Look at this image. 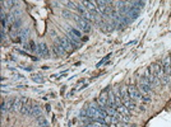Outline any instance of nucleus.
<instances>
[{"mask_svg": "<svg viewBox=\"0 0 171 127\" xmlns=\"http://www.w3.org/2000/svg\"><path fill=\"white\" fill-rule=\"evenodd\" d=\"M151 68H152L153 72H155V75L161 80V81L165 83V84H170V83H171V78H170L169 75H166L165 72H163L161 64H153V65L151 66Z\"/></svg>", "mask_w": 171, "mask_h": 127, "instance_id": "1", "label": "nucleus"}, {"mask_svg": "<svg viewBox=\"0 0 171 127\" xmlns=\"http://www.w3.org/2000/svg\"><path fill=\"white\" fill-rule=\"evenodd\" d=\"M74 19H75L77 24H78V28H79L82 32L88 33L89 31H91V26H89V23L87 22V21H84V19H83L82 17L75 15V17H74Z\"/></svg>", "mask_w": 171, "mask_h": 127, "instance_id": "2", "label": "nucleus"}, {"mask_svg": "<svg viewBox=\"0 0 171 127\" xmlns=\"http://www.w3.org/2000/svg\"><path fill=\"white\" fill-rule=\"evenodd\" d=\"M144 76L151 81L152 86H158V85L161 84V80L155 75V72H153V70H152V68H151V66L146 70V75H144Z\"/></svg>", "mask_w": 171, "mask_h": 127, "instance_id": "3", "label": "nucleus"}, {"mask_svg": "<svg viewBox=\"0 0 171 127\" xmlns=\"http://www.w3.org/2000/svg\"><path fill=\"white\" fill-rule=\"evenodd\" d=\"M139 88L144 94H148L151 92V89H152V84H151V81L146 76H140L139 78Z\"/></svg>", "mask_w": 171, "mask_h": 127, "instance_id": "4", "label": "nucleus"}, {"mask_svg": "<svg viewBox=\"0 0 171 127\" xmlns=\"http://www.w3.org/2000/svg\"><path fill=\"white\" fill-rule=\"evenodd\" d=\"M128 92H129V97H130L132 99H134V101H142L143 95L140 94V92H139V90L137 89L134 85L128 86Z\"/></svg>", "mask_w": 171, "mask_h": 127, "instance_id": "5", "label": "nucleus"}, {"mask_svg": "<svg viewBox=\"0 0 171 127\" xmlns=\"http://www.w3.org/2000/svg\"><path fill=\"white\" fill-rule=\"evenodd\" d=\"M27 102H28V99H27L26 97L17 98L15 102H14V106H13V109H12V111H14V112H21L22 108H23V106H24Z\"/></svg>", "mask_w": 171, "mask_h": 127, "instance_id": "6", "label": "nucleus"}, {"mask_svg": "<svg viewBox=\"0 0 171 127\" xmlns=\"http://www.w3.org/2000/svg\"><path fill=\"white\" fill-rule=\"evenodd\" d=\"M59 43L63 46V48H64L65 51H69L70 52V51H73V48H74V47H73V45H72V42L69 41L68 37H60L59 38Z\"/></svg>", "mask_w": 171, "mask_h": 127, "instance_id": "7", "label": "nucleus"}, {"mask_svg": "<svg viewBox=\"0 0 171 127\" xmlns=\"http://www.w3.org/2000/svg\"><path fill=\"white\" fill-rule=\"evenodd\" d=\"M14 102H15V99H13V98H9L8 101H3V104H1V112H3V113H5L6 111H10V109H13Z\"/></svg>", "mask_w": 171, "mask_h": 127, "instance_id": "8", "label": "nucleus"}, {"mask_svg": "<svg viewBox=\"0 0 171 127\" xmlns=\"http://www.w3.org/2000/svg\"><path fill=\"white\" fill-rule=\"evenodd\" d=\"M161 66H162V70L163 72H165L166 75L170 76V66H171V56L169 57H165L162 60V62H161Z\"/></svg>", "mask_w": 171, "mask_h": 127, "instance_id": "9", "label": "nucleus"}, {"mask_svg": "<svg viewBox=\"0 0 171 127\" xmlns=\"http://www.w3.org/2000/svg\"><path fill=\"white\" fill-rule=\"evenodd\" d=\"M37 52H38V55L43 56V57H49L50 56V51H49V47H47L46 43H41V45H38Z\"/></svg>", "mask_w": 171, "mask_h": 127, "instance_id": "10", "label": "nucleus"}, {"mask_svg": "<svg viewBox=\"0 0 171 127\" xmlns=\"http://www.w3.org/2000/svg\"><path fill=\"white\" fill-rule=\"evenodd\" d=\"M52 51H54V55L55 56H64V53L66 52L60 43H55V45L52 46Z\"/></svg>", "mask_w": 171, "mask_h": 127, "instance_id": "11", "label": "nucleus"}, {"mask_svg": "<svg viewBox=\"0 0 171 127\" xmlns=\"http://www.w3.org/2000/svg\"><path fill=\"white\" fill-rule=\"evenodd\" d=\"M66 37L69 38V41L72 42V45H73V47H74V48H79V47H80V42L78 41V38H77V37H75L74 35H73L72 32H70L69 35L66 36Z\"/></svg>", "mask_w": 171, "mask_h": 127, "instance_id": "12", "label": "nucleus"}, {"mask_svg": "<svg viewBox=\"0 0 171 127\" xmlns=\"http://www.w3.org/2000/svg\"><path fill=\"white\" fill-rule=\"evenodd\" d=\"M116 111H118L121 116L126 117V118H130V111H129V109L126 108V107L124 106V104H121L120 107H118V108H116Z\"/></svg>", "mask_w": 171, "mask_h": 127, "instance_id": "13", "label": "nucleus"}, {"mask_svg": "<svg viewBox=\"0 0 171 127\" xmlns=\"http://www.w3.org/2000/svg\"><path fill=\"white\" fill-rule=\"evenodd\" d=\"M96 8L103 14V13H105V10H106V8H107V1H102V0H98V1H96Z\"/></svg>", "mask_w": 171, "mask_h": 127, "instance_id": "14", "label": "nucleus"}, {"mask_svg": "<svg viewBox=\"0 0 171 127\" xmlns=\"http://www.w3.org/2000/svg\"><path fill=\"white\" fill-rule=\"evenodd\" d=\"M29 116H33V117H38L41 116V108H40L38 104H32V109H31V115Z\"/></svg>", "mask_w": 171, "mask_h": 127, "instance_id": "15", "label": "nucleus"}, {"mask_svg": "<svg viewBox=\"0 0 171 127\" xmlns=\"http://www.w3.org/2000/svg\"><path fill=\"white\" fill-rule=\"evenodd\" d=\"M31 109H32V106H31V103H29V101H28L24 106H23L21 113H22V115H26V116H27V115L29 116V115H31Z\"/></svg>", "mask_w": 171, "mask_h": 127, "instance_id": "16", "label": "nucleus"}, {"mask_svg": "<svg viewBox=\"0 0 171 127\" xmlns=\"http://www.w3.org/2000/svg\"><path fill=\"white\" fill-rule=\"evenodd\" d=\"M37 123H38V127H47L49 126V122L45 117L42 116H38L37 117Z\"/></svg>", "mask_w": 171, "mask_h": 127, "instance_id": "17", "label": "nucleus"}, {"mask_svg": "<svg viewBox=\"0 0 171 127\" xmlns=\"http://www.w3.org/2000/svg\"><path fill=\"white\" fill-rule=\"evenodd\" d=\"M124 106L126 107V108L129 109V111H133L134 108H135V104H134V102L132 101V98L126 99V101H124Z\"/></svg>", "mask_w": 171, "mask_h": 127, "instance_id": "18", "label": "nucleus"}, {"mask_svg": "<svg viewBox=\"0 0 171 127\" xmlns=\"http://www.w3.org/2000/svg\"><path fill=\"white\" fill-rule=\"evenodd\" d=\"M24 48L29 50V51H31V52H35V51H37V47H36V43L33 42V41H31L29 43H27V45L24 46Z\"/></svg>", "mask_w": 171, "mask_h": 127, "instance_id": "19", "label": "nucleus"}, {"mask_svg": "<svg viewBox=\"0 0 171 127\" xmlns=\"http://www.w3.org/2000/svg\"><path fill=\"white\" fill-rule=\"evenodd\" d=\"M1 4H3V9H4V8H12V6L15 5L17 3L15 1H3Z\"/></svg>", "mask_w": 171, "mask_h": 127, "instance_id": "20", "label": "nucleus"}, {"mask_svg": "<svg viewBox=\"0 0 171 127\" xmlns=\"http://www.w3.org/2000/svg\"><path fill=\"white\" fill-rule=\"evenodd\" d=\"M32 79L35 80L36 83H40V84H42V83L45 81V80H43V78H42V76H41V75H37V74H36V75H33V76H32Z\"/></svg>", "mask_w": 171, "mask_h": 127, "instance_id": "21", "label": "nucleus"}, {"mask_svg": "<svg viewBox=\"0 0 171 127\" xmlns=\"http://www.w3.org/2000/svg\"><path fill=\"white\" fill-rule=\"evenodd\" d=\"M29 35V31H28V28H24L23 31L21 32V41L22 39H24V38H27V36Z\"/></svg>", "mask_w": 171, "mask_h": 127, "instance_id": "22", "label": "nucleus"}, {"mask_svg": "<svg viewBox=\"0 0 171 127\" xmlns=\"http://www.w3.org/2000/svg\"><path fill=\"white\" fill-rule=\"evenodd\" d=\"M70 32H72L77 38H80V37H82V35H80V32L78 31V29H75V28H70Z\"/></svg>", "mask_w": 171, "mask_h": 127, "instance_id": "23", "label": "nucleus"}, {"mask_svg": "<svg viewBox=\"0 0 171 127\" xmlns=\"http://www.w3.org/2000/svg\"><path fill=\"white\" fill-rule=\"evenodd\" d=\"M109 57H110V55H107V56H105V57H103V59L101 60V61H100L98 64H97V68H100V66H101V65H102V64H103V62H105V61H106V60H107V59H109Z\"/></svg>", "mask_w": 171, "mask_h": 127, "instance_id": "24", "label": "nucleus"}, {"mask_svg": "<svg viewBox=\"0 0 171 127\" xmlns=\"http://www.w3.org/2000/svg\"><path fill=\"white\" fill-rule=\"evenodd\" d=\"M63 15H64L65 18H72V13L68 10H63Z\"/></svg>", "mask_w": 171, "mask_h": 127, "instance_id": "25", "label": "nucleus"}, {"mask_svg": "<svg viewBox=\"0 0 171 127\" xmlns=\"http://www.w3.org/2000/svg\"><path fill=\"white\" fill-rule=\"evenodd\" d=\"M142 101H143V102H151V98H149V97H147V95H143Z\"/></svg>", "mask_w": 171, "mask_h": 127, "instance_id": "26", "label": "nucleus"}, {"mask_svg": "<svg viewBox=\"0 0 171 127\" xmlns=\"http://www.w3.org/2000/svg\"><path fill=\"white\" fill-rule=\"evenodd\" d=\"M66 4H68V6H69L70 9H73V8H74V4H73L72 1H68V3H66Z\"/></svg>", "mask_w": 171, "mask_h": 127, "instance_id": "27", "label": "nucleus"}, {"mask_svg": "<svg viewBox=\"0 0 171 127\" xmlns=\"http://www.w3.org/2000/svg\"><path fill=\"white\" fill-rule=\"evenodd\" d=\"M46 111H47V112H50V111H51V106H50V104H47V106H46Z\"/></svg>", "mask_w": 171, "mask_h": 127, "instance_id": "28", "label": "nucleus"}, {"mask_svg": "<svg viewBox=\"0 0 171 127\" xmlns=\"http://www.w3.org/2000/svg\"><path fill=\"white\" fill-rule=\"evenodd\" d=\"M170 75H171V66H170Z\"/></svg>", "mask_w": 171, "mask_h": 127, "instance_id": "29", "label": "nucleus"}]
</instances>
